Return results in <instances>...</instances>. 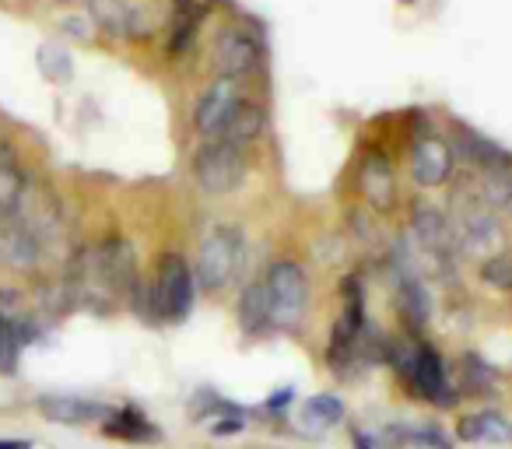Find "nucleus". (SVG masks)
<instances>
[{"label": "nucleus", "instance_id": "nucleus-1", "mask_svg": "<svg viewBox=\"0 0 512 449\" xmlns=\"http://www.w3.org/2000/svg\"><path fill=\"white\" fill-rule=\"evenodd\" d=\"M386 365L397 372V379L407 386V393L414 400H425V404L435 407H449L456 400L446 358L425 337L404 334V330L397 337H390V344H386Z\"/></svg>", "mask_w": 512, "mask_h": 449}, {"label": "nucleus", "instance_id": "nucleus-2", "mask_svg": "<svg viewBox=\"0 0 512 449\" xmlns=\"http://www.w3.org/2000/svg\"><path fill=\"white\" fill-rule=\"evenodd\" d=\"M193 299H197V281H193L190 260L176 250H165L151 271V281H144L130 306L148 323H183L193 309Z\"/></svg>", "mask_w": 512, "mask_h": 449}, {"label": "nucleus", "instance_id": "nucleus-3", "mask_svg": "<svg viewBox=\"0 0 512 449\" xmlns=\"http://www.w3.org/2000/svg\"><path fill=\"white\" fill-rule=\"evenodd\" d=\"M246 260V236L232 221H207V229L197 239V253H193V281L197 292L221 295L235 285Z\"/></svg>", "mask_w": 512, "mask_h": 449}, {"label": "nucleus", "instance_id": "nucleus-4", "mask_svg": "<svg viewBox=\"0 0 512 449\" xmlns=\"http://www.w3.org/2000/svg\"><path fill=\"white\" fill-rule=\"evenodd\" d=\"M460 204L453 207L449 214V225H453V239H456V250L460 257L467 260H484L491 253L505 250L509 246V232H505V218L495 214L491 207H484L477 200L474 186L460 176Z\"/></svg>", "mask_w": 512, "mask_h": 449}, {"label": "nucleus", "instance_id": "nucleus-5", "mask_svg": "<svg viewBox=\"0 0 512 449\" xmlns=\"http://www.w3.org/2000/svg\"><path fill=\"white\" fill-rule=\"evenodd\" d=\"M407 172L418 190H442L456 183V158L446 130H439L421 113L407 123Z\"/></svg>", "mask_w": 512, "mask_h": 449}, {"label": "nucleus", "instance_id": "nucleus-6", "mask_svg": "<svg viewBox=\"0 0 512 449\" xmlns=\"http://www.w3.org/2000/svg\"><path fill=\"white\" fill-rule=\"evenodd\" d=\"M267 285V302H271V327L274 334H299L309 316V271L295 257H278L260 274Z\"/></svg>", "mask_w": 512, "mask_h": 449}, {"label": "nucleus", "instance_id": "nucleus-7", "mask_svg": "<svg viewBox=\"0 0 512 449\" xmlns=\"http://www.w3.org/2000/svg\"><path fill=\"white\" fill-rule=\"evenodd\" d=\"M211 64L214 71L228 74V78H256L267 67V43L260 29L253 22H242V18L221 22L211 39Z\"/></svg>", "mask_w": 512, "mask_h": 449}, {"label": "nucleus", "instance_id": "nucleus-8", "mask_svg": "<svg viewBox=\"0 0 512 449\" xmlns=\"http://www.w3.org/2000/svg\"><path fill=\"white\" fill-rule=\"evenodd\" d=\"M190 172L204 197H232L249 176V155L228 141H200L190 158Z\"/></svg>", "mask_w": 512, "mask_h": 449}, {"label": "nucleus", "instance_id": "nucleus-9", "mask_svg": "<svg viewBox=\"0 0 512 449\" xmlns=\"http://www.w3.org/2000/svg\"><path fill=\"white\" fill-rule=\"evenodd\" d=\"M411 239L418 246V253H425L435 274L449 278L456 271L460 250H456L453 225H449V214L442 207H435L432 200H414L411 204Z\"/></svg>", "mask_w": 512, "mask_h": 449}, {"label": "nucleus", "instance_id": "nucleus-10", "mask_svg": "<svg viewBox=\"0 0 512 449\" xmlns=\"http://www.w3.org/2000/svg\"><path fill=\"white\" fill-rule=\"evenodd\" d=\"M246 81L242 78H228V74H214L207 81V88L200 92V99L193 102V134L200 141H221L228 130V123L235 120L239 106L246 102Z\"/></svg>", "mask_w": 512, "mask_h": 449}, {"label": "nucleus", "instance_id": "nucleus-11", "mask_svg": "<svg viewBox=\"0 0 512 449\" xmlns=\"http://www.w3.org/2000/svg\"><path fill=\"white\" fill-rule=\"evenodd\" d=\"M355 197L372 214H393L400 207V179L386 148H365L355 162Z\"/></svg>", "mask_w": 512, "mask_h": 449}, {"label": "nucleus", "instance_id": "nucleus-12", "mask_svg": "<svg viewBox=\"0 0 512 449\" xmlns=\"http://www.w3.org/2000/svg\"><path fill=\"white\" fill-rule=\"evenodd\" d=\"M449 148L456 158V176H484V172H505L512 169V151L498 141L484 137L470 123H449L446 130Z\"/></svg>", "mask_w": 512, "mask_h": 449}, {"label": "nucleus", "instance_id": "nucleus-13", "mask_svg": "<svg viewBox=\"0 0 512 449\" xmlns=\"http://www.w3.org/2000/svg\"><path fill=\"white\" fill-rule=\"evenodd\" d=\"M393 309H397L404 334L425 337L428 323H432V295H428L418 271H397V278H393Z\"/></svg>", "mask_w": 512, "mask_h": 449}, {"label": "nucleus", "instance_id": "nucleus-14", "mask_svg": "<svg viewBox=\"0 0 512 449\" xmlns=\"http://www.w3.org/2000/svg\"><path fill=\"white\" fill-rule=\"evenodd\" d=\"M207 22L204 0H172V15L165 22V57L183 60L200 39V29Z\"/></svg>", "mask_w": 512, "mask_h": 449}, {"label": "nucleus", "instance_id": "nucleus-15", "mask_svg": "<svg viewBox=\"0 0 512 449\" xmlns=\"http://www.w3.org/2000/svg\"><path fill=\"white\" fill-rule=\"evenodd\" d=\"M43 260V243L18 214L0 221V264L11 271H32Z\"/></svg>", "mask_w": 512, "mask_h": 449}, {"label": "nucleus", "instance_id": "nucleus-16", "mask_svg": "<svg viewBox=\"0 0 512 449\" xmlns=\"http://www.w3.org/2000/svg\"><path fill=\"white\" fill-rule=\"evenodd\" d=\"M235 323L249 341H260V337H271V302H267V285L264 278H253L242 285L239 299H235Z\"/></svg>", "mask_w": 512, "mask_h": 449}, {"label": "nucleus", "instance_id": "nucleus-17", "mask_svg": "<svg viewBox=\"0 0 512 449\" xmlns=\"http://www.w3.org/2000/svg\"><path fill=\"white\" fill-rule=\"evenodd\" d=\"M113 407L99 404L88 397H71V393H50L39 397V414L53 425H92V421H106Z\"/></svg>", "mask_w": 512, "mask_h": 449}, {"label": "nucleus", "instance_id": "nucleus-18", "mask_svg": "<svg viewBox=\"0 0 512 449\" xmlns=\"http://www.w3.org/2000/svg\"><path fill=\"white\" fill-rule=\"evenodd\" d=\"M456 439L460 442H495V446H505V442H512V421L498 411L463 414V418L456 421Z\"/></svg>", "mask_w": 512, "mask_h": 449}, {"label": "nucleus", "instance_id": "nucleus-19", "mask_svg": "<svg viewBox=\"0 0 512 449\" xmlns=\"http://www.w3.org/2000/svg\"><path fill=\"white\" fill-rule=\"evenodd\" d=\"M102 432H106L109 439L137 442V446L158 442V435H162L155 428V421H151L148 414L137 411V407H116V411H109V418L102 421Z\"/></svg>", "mask_w": 512, "mask_h": 449}, {"label": "nucleus", "instance_id": "nucleus-20", "mask_svg": "<svg viewBox=\"0 0 512 449\" xmlns=\"http://www.w3.org/2000/svg\"><path fill=\"white\" fill-rule=\"evenodd\" d=\"M264 134H267V106H260L256 99H246L239 106V113H235V120L228 123V130H225V137H221V141L249 151Z\"/></svg>", "mask_w": 512, "mask_h": 449}, {"label": "nucleus", "instance_id": "nucleus-21", "mask_svg": "<svg viewBox=\"0 0 512 449\" xmlns=\"http://www.w3.org/2000/svg\"><path fill=\"white\" fill-rule=\"evenodd\" d=\"M130 15H134V4H130V0H88V18H92V25L116 39H127Z\"/></svg>", "mask_w": 512, "mask_h": 449}, {"label": "nucleus", "instance_id": "nucleus-22", "mask_svg": "<svg viewBox=\"0 0 512 449\" xmlns=\"http://www.w3.org/2000/svg\"><path fill=\"white\" fill-rule=\"evenodd\" d=\"M456 369H460V376L453 379L456 397H484V393H491V379H495V372H491L488 362L477 358L474 351H467V355L456 362Z\"/></svg>", "mask_w": 512, "mask_h": 449}, {"label": "nucleus", "instance_id": "nucleus-23", "mask_svg": "<svg viewBox=\"0 0 512 449\" xmlns=\"http://www.w3.org/2000/svg\"><path fill=\"white\" fill-rule=\"evenodd\" d=\"M344 418H348V411H344L341 397H334V393H316V397H309L306 407H302V421H306L313 432H327V428L344 425Z\"/></svg>", "mask_w": 512, "mask_h": 449}, {"label": "nucleus", "instance_id": "nucleus-24", "mask_svg": "<svg viewBox=\"0 0 512 449\" xmlns=\"http://www.w3.org/2000/svg\"><path fill=\"white\" fill-rule=\"evenodd\" d=\"M477 281H481V288H488V292L512 295V250L509 246L491 253V257L477 260Z\"/></svg>", "mask_w": 512, "mask_h": 449}, {"label": "nucleus", "instance_id": "nucleus-25", "mask_svg": "<svg viewBox=\"0 0 512 449\" xmlns=\"http://www.w3.org/2000/svg\"><path fill=\"white\" fill-rule=\"evenodd\" d=\"M39 71H43L50 81H71L74 67H71V57H67L64 46H53V43L39 46Z\"/></svg>", "mask_w": 512, "mask_h": 449}, {"label": "nucleus", "instance_id": "nucleus-26", "mask_svg": "<svg viewBox=\"0 0 512 449\" xmlns=\"http://www.w3.org/2000/svg\"><path fill=\"white\" fill-rule=\"evenodd\" d=\"M18 358H22V341H18L15 323L0 320V372H4V376L18 372Z\"/></svg>", "mask_w": 512, "mask_h": 449}, {"label": "nucleus", "instance_id": "nucleus-27", "mask_svg": "<svg viewBox=\"0 0 512 449\" xmlns=\"http://www.w3.org/2000/svg\"><path fill=\"white\" fill-rule=\"evenodd\" d=\"M242 428H246V411H242V407H232V411L214 418L211 435H235V432H242Z\"/></svg>", "mask_w": 512, "mask_h": 449}, {"label": "nucleus", "instance_id": "nucleus-28", "mask_svg": "<svg viewBox=\"0 0 512 449\" xmlns=\"http://www.w3.org/2000/svg\"><path fill=\"white\" fill-rule=\"evenodd\" d=\"M292 400H295V386H285V390H278V393H274V397L271 400H267V411H281V407H288V404H292Z\"/></svg>", "mask_w": 512, "mask_h": 449}, {"label": "nucleus", "instance_id": "nucleus-29", "mask_svg": "<svg viewBox=\"0 0 512 449\" xmlns=\"http://www.w3.org/2000/svg\"><path fill=\"white\" fill-rule=\"evenodd\" d=\"M355 446H358V449H379V439H376V435L355 432Z\"/></svg>", "mask_w": 512, "mask_h": 449}, {"label": "nucleus", "instance_id": "nucleus-30", "mask_svg": "<svg viewBox=\"0 0 512 449\" xmlns=\"http://www.w3.org/2000/svg\"><path fill=\"white\" fill-rule=\"evenodd\" d=\"M67 32H71V36H78V39H88L85 22H81V18H71V22H67Z\"/></svg>", "mask_w": 512, "mask_h": 449}, {"label": "nucleus", "instance_id": "nucleus-31", "mask_svg": "<svg viewBox=\"0 0 512 449\" xmlns=\"http://www.w3.org/2000/svg\"><path fill=\"white\" fill-rule=\"evenodd\" d=\"M0 449H32V446L22 439H0Z\"/></svg>", "mask_w": 512, "mask_h": 449}]
</instances>
